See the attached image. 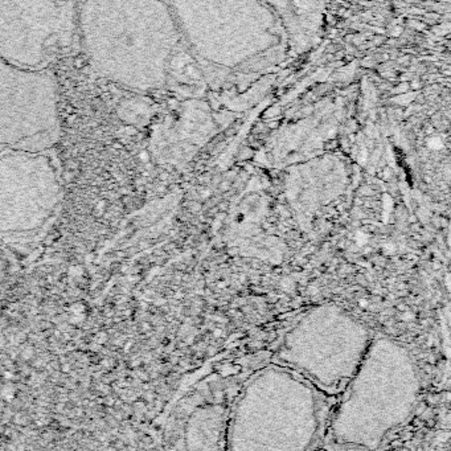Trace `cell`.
I'll return each mask as SVG.
<instances>
[{
	"label": "cell",
	"instance_id": "obj_1",
	"mask_svg": "<svg viewBox=\"0 0 451 451\" xmlns=\"http://www.w3.org/2000/svg\"><path fill=\"white\" fill-rule=\"evenodd\" d=\"M78 40L108 81L144 92L166 80L172 29L160 0H78Z\"/></svg>",
	"mask_w": 451,
	"mask_h": 451
},
{
	"label": "cell",
	"instance_id": "obj_2",
	"mask_svg": "<svg viewBox=\"0 0 451 451\" xmlns=\"http://www.w3.org/2000/svg\"><path fill=\"white\" fill-rule=\"evenodd\" d=\"M78 45V0H0V58L49 69Z\"/></svg>",
	"mask_w": 451,
	"mask_h": 451
},
{
	"label": "cell",
	"instance_id": "obj_3",
	"mask_svg": "<svg viewBox=\"0 0 451 451\" xmlns=\"http://www.w3.org/2000/svg\"><path fill=\"white\" fill-rule=\"evenodd\" d=\"M61 135L53 69H25L0 58V151H48Z\"/></svg>",
	"mask_w": 451,
	"mask_h": 451
},
{
	"label": "cell",
	"instance_id": "obj_4",
	"mask_svg": "<svg viewBox=\"0 0 451 451\" xmlns=\"http://www.w3.org/2000/svg\"><path fill=\"white\" fill-rule=\"evenodd\" d=\"M61 196L57 163L48 151H0V234L27 235L53 215Z\"/></svg>",
	"mask_w": 451,
	"mask_h": 451
}]
</instances>
